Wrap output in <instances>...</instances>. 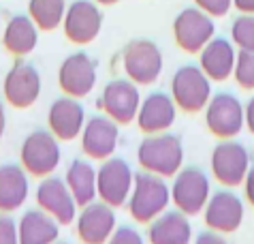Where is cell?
Wrapping results in <instances>:
<instances>
[{"instance_id": "obj_31", "label": "cell", "mask_w": 254, "mask_h": 244, "mask_svg": "<svg viewBox=\"0 0 254 244\" xmlns=\"http://www.w3.org/2000/svg\"><path fill=\"white\" fill-rule=\"evenodd\" d=\"M194 6H199L211 17H224L231 11L233 0H194Z\"/></svg>"}, {"instance_id": "obj_13", "label": "cell", "mask_w": 254, "mask_h": 244, "mask_svg": "<svg viewBox=\"0 0 254 244\" xmlns=\"http://www.w3.org/2000/svg\"><path fill=\"white\" fill-rule=\"evenodd\" d=\"M6 103L17 107V110H26L37 103L41 95V75L39 71L26 60H17L4 75L2 86Z\"/></svg>"}, {"instance_id": "obj_11", "label": "cell", "mask_w": 254, "mask_h": 244, "mask_svg": "<svg viewBox=\"0 0 254 244\" xmlns=\"http://www.w3.org/2000/svg\"><path fill=\"white\" fill-rule=\"evenodd\" d=\"M141 105L139 86L130 80H114L103 88V95L98 99V107L105 112V116L116 120L118 124H130L137 118Z\"/></svg>"}, {"instance_id": "obj_15", "label": "cell", "mask_w": 254, "mask_h": 244, "mask_svg": "<svg viewBox=\"0 0 254 244\" xmlns=\"http://www.w3.org/2000/svg\"><path fill=\"white\" fill-rule=\"evenodd\" d=\"M203 219L209 229L218 234H233L244 223V202L242 197L233 191H216L209 195L205 208H203Z\"/></svg>"}, {"instance_id": "obj_26", "label": "cell", "mask_w": 254, "mask_h": 244, "mask_svg": "<svg viewBox=\"0 0 254 244\" xmlns=\"http://www.w3.org/2000/svg\"><path fill=\"white\" fill-rule=\"evenodd\" d=\"M64 182L68 186V191L73 193L75 202L79 208L92 204L98 197V189H96V169L92 163L83 161V159H75L70 163V167L66 169V178Z\"/></svg>"}, {"instance_id": "obj_35", "label": "cell", "mask_w": 254, "mask_h": 244, "mask_svg": "<svg viewBox=\"0 0 254 244\" xmlns=\"http://www.w3.org/2000/svg\"><path fill=\"white\" fill-rule=\"evenodd\" d=\"M244 120H246V126H248V131L254 135V97L248 101V105L244 107Z\"/></svg>"}, {"instance_id": "obj_1", "label": "cell", "mask_w": 254, "mask_h": 244, "mask_svg": "<svg viewBox=\"0 0 254 244\" xmlns=\"http://www.w3.org/2000/svg\"><path fill=\"white\" fill-rule=\"evenodd\" d=\"M137 161L145 171L160 178H173L184 163V146L180 137L162 131L152 133L139 143Z\"/></svg>"}, {"instance_id": "obj_4", "label": "cell", "mask_w": 254, "mask_h": 244, "mask_svg": "<svg viewBox=\"0 0 254 244\" xmlns=\"http://www.w3.org/2000/svg\"><path fill=\"white\" fill-rule=\"evenodd\" d=\"M60 156L62 154H60L58 137L52 131L39 128V131H32L24 139L19 161H22V167L30 176L45 178L56 171V167L60 165Z\"/></svg>"}, {"instance_id": "obj_14", "label": "cell", "mask_w": 254, "mask_h": 244, "mask_svg": "<svg viewBox=\"0 0 254 244\" xmlns=\"http://www.w3.org/2000/svg\"><path fill=\"white\" fill-rule=\"evenodd\" d=\"M58 84L64 95L81 99L96 86V62L86 52H75L62 60L58 69Z\"/></svg>"}, {"instance_id": "obj_24", "label": "cell", "mask_w": 254, "mask_h": 244, "mask_svg": "<svg viewBox=\"0 0 254 244\" xmlns=\"http://www.w3.org/2000/svg\"><path fill=\"white\" fill-rule=\"evenodd\" d=\"M2 45L17 58L32 54L39 45V26L30 15H13L2 28Z\"/></svg>"}, {"instance_id": "obj_6", "label": "cell", "mask_w": 254, "mask_h": 244, "mask_svg": "<svg viewBox=\"0 0 254 244\" xmlns=\"http://www.w3.org/2000/svg\"><path fill=\"white\" fill-rule=\"evenodd\" d=\"M216 34L214 17L201 11L199 6L182 9L173 19V37L180 49L186 54H199Z\"/></svg>"}, {"instance_id": "obj_7", "label": "cell", "mask_w": 254, "mask_h": 244, "mask_svg": "<svg viewBox=\"0 0 254 244\" xmlns=\"http://www.w3.org/2000/svg\"><path fill=\"white\" fill-rule=\"evenodd\" d=\"M173 178L175 180L171 186V202L175 204V208L188 217L201 214L211 195L209 178L199 167H184Z\"/></svg>"}, {"instance_id": "obj_33", "label": "cell", "mask_w": 254, "mask_h": 244, "mask_svg": "<svg viewBox=\"0 0 254 244\" xmlns=\"http://www.w3.org/2000/svg\"><path fill=\"white\" fill-rule=\"evenodd\" d=\"M194 244H229V242L224 240L222 234H218V232H214V229H209V232L196 234Z\"/></svg>"}, {"instance_id": "obj_12", "label": "cell", "mask_w": 254, "mask_h": 244, "mask_svg": "<svg viewBox=\"0 0 254 244\" xmlns=\"http://www.w3.org/2000/svg\"><path fill=\"white\" fill-rule=\"evenodd\" d=\"M250 169L246 146L233 139H222L211 152V174L222 186H239Z\"/></svg>"}, {"instance_id": "obj_19", "label": "cell", "mask_w": 254, "mask_h": 244, "mask_svg": "<svg viewBox=\"0 0 254 244\" xmlns=\"http://www.w3.org/2000/svg\"><path fill=\"white\" fill-rule=\"evenodd\" d=\"M47 124L58 139L70 141L81 135V128L86 124V110L75 97H60L49 107Z\"/></svg>"}, {"instance_id": "obj_28", "label": "cell", "mask_w": 254, "mask_h": 244, "mask_svg": "<svg viewBox=\"0 0 254 244\" xmlns=\"http://www.w3.org/2000/svg\"><path fill=\"white\" fill-rule=\"evenodd\" d=\"M231 41L239 49L254 52V13H242L231 24Z\"/></svg>"}, {"instance_id": "obj_5", "label": "cell", "mask_w": 254, "mask_h": 244, "mask_svg": "<svg viewBox=\"0 0 254 244\" xmlns=\"http://www.w3.org/2000/svg\"><path fill=\"white\" fill-rule=\"evenodd\" d=\"M122 67L130 82L137 86H150L162 73V52L150 39H135L124 47Z\"/></svg>"}, {"instance_id": "obj_8", "label": "cell", "mask_w": 254, "mask_h": 244, "mask_svg": "<svg viewBox=\"0 0 254 244\" xmlns=\"http://www.w3.org/2000/svg\"><path fill=\"white\" fill-rule=\"evenodd\" d=\"M135 174H132L130 165L124 159H105L101 169L96 171V189L98 199L111 208H122L130 197Z\"/></svg>"}, {"instance_id": "obj_32", "label": "cell", "mask_w": 254, "mask_h": 244, "mask_svg": "<svg viewBox=\"0 0 254 244\" xmlns=\"http://www.w3.org/2000/svg\"><path fill=\"white\" fill-rule=\"evenodd\" d=\"M0 244H19L17 223L6 212H0Z\"/></svg>"}, {"instance_id": "obj_27", "label": "cell", "mask_w": 254, "mask_h": 244, "mask_svg": "<svg viewBox=\"0 0 254 244\" xmlns=\"http://www.w3.org/2000/svg\"><path fill=\"white\" fill-rule=\"evenodd\" d=\"M66 13V0H30L28 15L39 26V30H56L62 26Z\"/></svg>"}, {"instance_id": "obj_36", "label": "cell", "mask_w": 254, "mask_h": 244, "mask_svg": "<svg viewBox=\"0 0 254 244\" xmlns=\"http://www.w3.org/2000/svg\"><path fill=\"white\" fill-rule=\"evenodd\" d=\"M233 6L239 13H254V0H233Z\"/></svg>"}, {"instance_id": "obj_40", "label": "cell", "mask_w": 254, "mask_h": 244, "mask_svg": "<svg viewBox=\"0 0 254 244\" xmlns=\"http://www.w3.org/2000/svg\"><path fill=\"white\" fill-rule=\"evenodd\" d=\"M54 244H64V242H54Z\"/></svg>"}, {"instance_id": "obj_20", "label": "cell", "mask_w": 254, "mask_h": 244, "mask_svg": "<svg viewBox=\"0 0 254 244\" xmlns=\"http://www.w3.org/2000/svg\"><path fill=\"white\" fill-rule=\"evenodd\" d=\"M175 116H178V105L173 97L165 92H152L139 105L137 124L145 135L162 133L173 126Z\"/></svg>"}, {"instance_id": "obj_18", "label": "cell", "mask_w": 254, "mask_h": 244, "mask_svg": "<svg viewBox=\"0 0 254 244\" xmlns=\"http://www.w3.org/2000/svg\"><path fill=\"white\" fill-rule=\"evenodd\" d=\"M120 139V124L109 116L90 118L81 128V150L94 161H105L116 152Z\"/></svg>"}, {"instance_id": "obj_34", "label": "cell", "mask_w": 254, "mask_h": 244, "mask_svg": "<svg viewBox=\"0 0 254 244\" xmlns=\"http://www.w3.org/2000/svg\"><path fill=\"white\" fill-rule=\"evenodd\" d=\"M244 191H246V197H248V204L254 208V165L244 178Z\"/></svg>"}, {"instance_id": "obj_3", "label": "cell", "mask_w": 254, "mask_h": 244, "mask_svg": "<svg viewBox=\"0 0 254 244\" xmlns=\"http://www.w3.org/2000/svg\"><path fill=\"white\" fill-rule=\"evenodd\" d=\"M171 97L178 110L186 114H196L205 110L207 101L211 99V80L203 73L201 67L184 64L173 73Z\"/></svg>"}, {"instance_id": "obj_25", "label": "cell", "mask_w": 254, "mask_h": 244, "mask_svg": "<svg viewBox=\"0 0 254 244\" xmlns=\"http://www.w3.org/2000/svg\"><path fill=\"white\" fill-rule=\"evenodd\" d=\"M60 223L47 212L28 210L17 223V238L19 244H54L58 242Z\"/></svg>"}, {"instance_id": "obj_9", "label": "cell", "mask_w": 254, "mask_h": 244, "mask_svg": "<svg viewBox=\"0 0 254 244\" xmlns=\"http://www.w3.org/2000/svg\"><path fill=\"white\" fill-rule=\"evenodd\" d=\"M205 124L211 135L233 139L244 128V105L231 92H218L205 105Z\"/></svg>"}, {"instance_id": "obj_17", "label": "cell", "mask_w": 254, "mask_h": 244, "mask_svg": "<svg viewBox=\"0 0 254 244\" xmlns=\"http://www.w3.org/2000/svg\"><path fill=\"white\" fill-rule=\"evenodd\" d=\"M77 236L83 244H107L109 236L116 229V212L105 202H94L83 206L75 217Z\"/></svg>"}, {"instance_id": "obj_10", "label": "cell", "mask_w": 254, "mask_h": 244, "mask_svg": "<svg viewBox=\"0 0 254 244\" xmlns=\"http://www.w3.org/2000/svg\"><path fill=\"white\" fill-rule=\"evenodd\" d=\"M62 28L70 43L75 45H88L92 43L103 28V11L101 4L94 0H73L66 6Z\"/></svg>"}, {"instance_id": "obj_2", "label": "cell", "mask_w": 254, "mask_h": 244, "mask_svg": "<svg viewBox=\"0 0 254 244\" xmlns=\"http://www.w3.org/2000/svg\"><path fill=\"white\" fill-rule=\"evenodd\" d=\"M169 202H171V189L165 182V178L143 171L135 176L130 197L126 204H128L130 217L137 223H150L167 210Z\"/></svg>"}, {"instance_id": "obj_39", "label": "cell", "mask_w": 254, "mask_h": 244, "mask_svg": "<svg viewBox=\"0 0 254 244\" xmlns=\"http://www.w3.org/2000/svg\"><path fill=\"white\" fill-rule=\"evenodd\" d=\"M0 37H2V21H0Z\"/></svg>"}, {"instance_id": "obj_16", "label": "cell", "mask_w": 254, "mask_h": 244, "mask_svg": "<svg viewBox=\"0 0 254 244\" xmlns=\"http://www.w3.org/2000/svg\"><path fill=\"white\" fill-rule=\"evenodd\" d=\"M37 204L60 225H70L77 217V202L66 182L56 176H45L37 189Z\"/></svg>"}, {"instance_id": "obj_22", "label": "cell", "mask_w": 254, "mask_h": 244, "mask_svg": "<svg viewBox=\"0 0 254 244\" xmlns=\"http://www.w3.org/2000/svg\"><path fill=\"white\" fill-rule=\"evenodd\" d=\"M147 240L150 244H190L192 242V225L188 214L180 210L162 212L154 221H150Z\"/></svg>"}, {"instance_id": "obj_21", "label": "cell", "mask_w": 254, "mask_h": 244, "mask_svg": "<svg viewBox=\"0 0 254 244\" xmlns=\"http://www.w3.org/2000/svg\"><path fill=\"white\" fill-rule=\"evenodd\" d=\"M235 45L224 37H211L209 43L199 52V67L209 80L224 82L233 75L235 69Z\"/></svg>"}, {"instance_id": "obj_37", "label": "cell", "mask_w": 254, "mask_h": 244, "mask_svg": "<svg viewBox=\"0 0 254 244\" xmlns=\"http://www.w3.org/2000/svg\"><path fill=\"white\" fill-rule=\"evenodd\" d=\"M4 128H6V114H4V105L0 103V137L4 135Z\"/></svg>"}, {"instance_id": "obj_38", "label": "cell", "mask_w": 254, "mask_h": 244, "mask_svg": "<svg viewBox=\"0 0 254 244\" xmlns=\"http://www.w3.org/2000/svg\"><path fill=\"white\" fill-rule=\"evenodd\" d=\"M96 4H103V6H109V4H116V2H120V0H94Z\"/></svg>"}, {"instance_id": "obj_29", "label": "cell", "mask_w": 254, "mask_h": 244, "mask_svg": "<svg viewBox=\"0 0 254 244\" xmlns=\"http://www.w3.org/2000/svg\"><path fill=\"white\" fill-rule=\"evenodd\" d=\"M233 77H235V82L244 90H254V52L239 49L235 58V69H233Z\"/></svg>"}, {"instance_id": "obj_23", "label": "cell", "mask_w": 254, "mask_h": 244, "mask_svg": "<svg viewBox=\"0 0 254 244\" xmlns=\"http://www.w3.org/2000/svg\"><path fill=\"white\" fill-rule=\"evenodd\" d=\"M28 193V171L22 165H0V212H15L17 208H22Z\"/></svg>"}, {"instance_id": "obj_30", "label": "cell", "mask_w": 254, "mask_h": 244, "mask_svg": "<svg viewBox=\"0 0 254 244\" xmlns=\"http://www.w3.org/2000/svg\"><path fill=\"white\" fill-rule=\"evenodd\" d=\"M107 244H145V240H143V236H141L135 227L122 225V227L114 229V234L109 236Z\"/></svg>"}]
</instances>
